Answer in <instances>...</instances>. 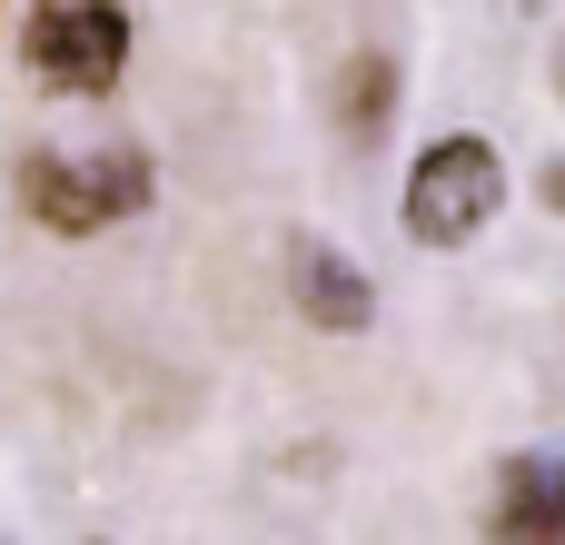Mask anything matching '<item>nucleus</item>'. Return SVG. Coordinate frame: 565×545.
<instances>
[{
    "label": "nucleus",
    "mask_w": 565,
    "mask_h": 545,
    "mask_svg": "<svg viewBox=\"0 0 565 545\" xmlns=\"http://www.w3.org/2000/svg\"><path fill=\"white\" fill-rule=\"evenodd\" d=\"M497 209H507V159L467 129L407 169V238H427V248H467Z\"/></svg>",
    "instance_id": "nucleus-1"
},
{
    "label": "nucleus",
    "mask_w": 565,
    "mask_h": 545,
    "mask_svg": "<svg viewBox=\"0 0 565 545\" xmlns=\"http://www.w3.org/2000/svg\"><path fill=\"white\" fill-rule=\"evenodd\" d=\"M20 40H30V70L70 99H109L129 70V10L119 0H40Z\"/></svg>",
    "instance_id": "nucleus-2"
},
{
    "label": "nucleus",
    "mask_w": 565,
    "mask_h": 545,
    "mask_svg": "<svg viewBox=\"0 0 565 545\" xmlns=\"http://www.w3.org/2000/svg\"><path fill=\"white\" fill-rule=\"evenodd\" d=\"M20 199H30L40 228L89 238V228L149 209V159H139V149H109V159H50V149H40V159L20 169Z\"/></svg>",
    "instance_id": "nucleus-3"
},
{
    "label": "nucleus",
    "mask_w": 565,
    "mask_h": 545,
    "mask_svg": "<svg viewBox=\"0 0 565 545\" xmlns=\"http://www.w3.org/2000/svg\"><path fill=\"white\" fill-rule=\"evenodd\" d=\"M487 536H565V447L556 457H516V467L497 477Z\"/></svg>",
    "instance_id": "nucleus-4"
},
{
    "label": "nucleus",
    "mask_w": 565,
    "mask_h": 545,
    "mask_svg": "<svg viewBox=\"0 0 565 545\" xmlns=\"http://www.w3.org/2000/svg\"><path fill=\"white\" fill-rule=\"evenodd\" d=\"M298 308H308V328H367L377 318V288L338 258V248H298Z\"/></svg>",
    "instance_id": "nucleus-5"
},
{
    "label": "nucleus",
    "mask_w": 565,
    "mask_h": 545,
    "mask_svg": "<svg viewBox=\"0 0 565 545\" xmlns=\"http://www.w3.org/2000/svg\"><path fill=\"white\" fill-rule=\"evenodd\" d=\"M338 119H348V139H377V129L397 119V60L367 50V60L348 70V89H338Z\"/></svg>",
    "instance_id": "nucleus-6"
},
{
    "label": "nucleus",
    "mask_w": 565,
    "mask_h": 545,
    "mask_svg": "<svg viewBox=\"0 0 565 545\" xmlns=\"http://www.w3.org/2000/svg\"><path fill=\"white\" fill-rule=\"evenodd\" d=\"M546 199H556V209H565V159H556V169H546Z\"/></svg>",
    "instance_id": "nucleus-7"
}]
</instances>
